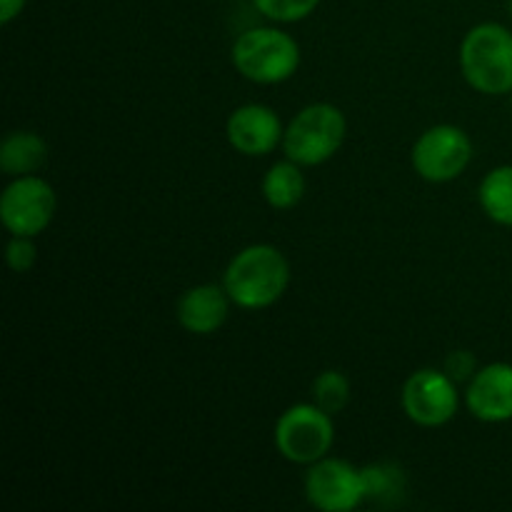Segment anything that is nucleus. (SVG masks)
Masks as SVG:
<instances>
[{"label":"nucleus","instance_id":"obj_16","mask_svg":"<svg viewBox=\"0 0 512 512\" xmlns=\"http://www.w3.org/2000/svg\"><path fill=\"white\" fill-rule=\"evenodd\" d=\"M363 480H365V500H393L403 493L405 478L403 470L398 465L390 463H375L363 468Z\"/></svg>","mask_w":512,"mask_h":512},{"label":"nucleus","instance_id":"obj_10","mask_svg":"<svg viewBox=\"0 0 512 512\" xmlns=\"http://www.w3.org/2000/svg\"><path fill=\"white\" fill-rule=\"evenodd\" d=\"M228 140L240 155L263 158L283 145L285 125L273 108L260 103L240 105L228 118Z\"/></svg>","mask_w":512,"mask_h":512},{"label":"nucleus","instance_id":"obj_4","mask_svg":"<svg viewBox=\"0 0 512 512\" xmlns=\"http://www.w3.org/2000/svg\"><path fill=\"white\" fill-rule=\"evenodd\" d=\"M348 120L333 103H313L300 110L283 135V153L303 168L323 165L343 148Z\"/></svg>","mask_w":512,"mask_h":512},{"label":"nucleus","instance_id":"obj_17","mask_svg":"<svg viewBox=\"0 0 512 512\" xmlns=\"http://www.w3.org/2000/svg\"><path fill=\"white\" fill-rule=\"evenodd\" d=\"M350 380L340 370H325L313 380V403L320 405L325 413L335 415L348 405Z\"/></svg>","mask_w":512,"mask_h":512},{"label":"nucleus","instance_id":"obj_1","mask_svg":"<svg viewBox=\"0 0 512 512\" xmlns=\"http://www.w3.org/2000/svg\"><path fill=\"white\" fill-rule=\"evenodd\" d=\"M223 285L243 310H263L278 303L290 285V263L275 245L255 243L228 263Z\"/></svg>","mask_w":512,"mask_h":512},{"label":"nucleus","instance_id":"obj_5","mask_svg":"<svg viewBox=\"0 0 512 512\" xmlns=\"http://www.w3.org/2000/svg\"><path fill=\"white\" fill-rule=\"evenodd\" d=\"M273 438L285 460L295 465H313L333 448V415L315 403H298L280 415Z\"/></svg>","mask_w":512,"mask_h":512},{"label":"nucleus","instance_id":"obj_12","mask_svg":"<svg viewBox=\"0 0 512 512\" xmlns=\"http://www.w3.org/2000/svg\"><path fill=\"white\" fill-rule=\"evenodd\" d=\"M230 295L225 285L203 283L185 290L178 300V323L193 335H210L228 320Z\"/></svg>","mask_w":512,"mask_h":512},{"label":"nucleus","instance_id":"obj_13","mask_svg":"<svg viewBox=\"0 0 512 512\" xmlns=\"http://www.w3.org/2000/svg\"><path fill=\"white\" fill-rule=\"evenodd\" d=\"M48 158V145L33 130H15L0 145V168L10 178L35 175Z\"/></svg>","mask_w":512,"mask_h":512},{"label":"nucleus","instance_id":"obj_3","mask_svg":"<svg viewBox=\"0 0 512 512\" xmlns=\"http://www.w3.org/2000/svg\"><path fill=\"white\" fill-rule=\"evenodd\" d=\"M230 58L243 78L278 85L298 73L300 45L280 28H250L235 38Z\"/></svg>","mask_w":512,"mask_h":512},{"label":"nucleus","instance_id":"obj_18","mask_svg":"<svg viewBox=\"0 0 512 512\" xmlns=\"http://www.w3.org/2000/svg\"><path fill=\"white\" fill-rule=\"evenodd\" d=\"M253 5L275 23H298L318 8L320 0H253Z\"/></svg>","mask_w":512,"mask_h":512},{"label":"nucleus","instance_id":"obj_11","mask_svg":"<svg viewBox=\"0 0 512 512\" xmlns=\"http://www.w3.org/2000/svg\"><path fill=\"white\" fill-rule=\"evenodd\" d=\"M465 405L483 423L512 420V365L490 363L470 378Z\"/></svg>","mask_w":512,"mask_h":512},{"label":"nucleus","instance_id":"obj_8","mask_svg":"<svg viewBox=\"0 0 512 512\" xmlns=\"http://www.w3.org/2000/svg\"><path fill=\"white\" fill-rule=\"evenodd\" d=\"M403 410L420 428H440L458 413V383L445 370H415L403 385Z\"/></svg>","mask_w":512,"mask_h":512},{"label":"nucleus","instance_id":"obj_21","mask_svg":"<svg viewBox=\"0 0 512 512\" xmlns=\"http://www.w3.org/2000/svg\"><path fill=\"white\" fill-rule=\"evenodd\" d=\"M25 3H28V0H0V23H13V20L23 13Z\"/></svg>","mask_w":512,"mask_h":512},{"label":"nucleus","instance_id":"obj_15","mask_svg":"<svg viewBox=\"0 0 512 512\" xmlns=\"http://www.w3.org/2000/svg\"><path fill=\"white\" fill-rule=\"evenodd\" d=\"M478 200L490 220L512 228V165H500L485 175Z\"/></svg>","mask_w":512,"mask_h":512},{"label":"nucleus","instance_id":"obj_14","mask_svg":"<svg viewBox=\"0 0 512 512\" xmlns=\"http://www.w3.org/2000/svg\"><path fill=\"white\" fill-rule=\"evenodd\" d=\"M300 168H303V165L285 158L283 163H275L273 168L265 173L260 190H263V198L270 208L290 210L303 200L305 178Z\"/></svg>","mask_w":512,"mask_h":512},{"label":"nucleus","instance_id":"obj_19","mask_svg":"<svg viewBox=\"0 0 512 512\" xmlns=\"http://www.w3.org/2000/svg\"><path fill=\"white\" fill-rule=\"evenodd\" d=\"M5 260L13 273H28L38 263V245L30 235H13L5 248Z\"/></svg>","mask_w":512,"mask_h":512},{"label":"nucleus","instance_id":"obj_7","mask_svg":"<svg viewBox=\"0 0 512 512\" xmlns=\"http://www.w3.org/2000/svg\"><path fill=\"white\" fill-rule=\"evenodd\" d=\"M58 195L48 180L38 175L13 178V183L0 195V220L10 235H35L43 233L55 218Z\"/></svg>","mask_w":512,"mask_h":512},{"label":"nucleus","instance_id":"obj_6","mask_svg":"<svg viewBox=\"0 0 512 512\" xmlns=\"http://www.w3.org/2000/svg\"><path fill=\"white\" fill-rule=\"evenodd\" d=\"M413 170L428 183H450L460 178L473 160V140L450 123L433 125L413 145Z\"/></svg>","mask_w":512,"mask_h":512},{"label":"nucleus","instance_id":"obj_9","mask_svg":"<svg viewBox=\"0 0 512 512\" xmlns=\"http://www.w3.org/2000/svg\"><path fill=\"white\" fill-rule=\"evenodd\" d=\"M305 495L315 510L323 512H350L365 500L363 470L350 465L348 460L328 458L308 465L305 475Z\"/></svg>","mask_w":512,"mask_h":512},{"label":"nucleus","instance_id":"obj_2","mask_svg":"<svg viewBox=\"0 0 512 512\" xmlns=\"http://www.w3.org/2000/svg\"><path fill=\"white\" fill-rule=\"evenodd\" d=\"M460 70L483 95L512 93V33L500 23H480L460 43Z\"/></svg>","mask_w":512,"mask_h":512},{"label":"nucleus","instance_id":"obj_20","mask_svg":"<svg viewBox=\"0 0 512 512\" xmlns=\"http://www.w3.org/2000/svg\"><path fill=\"white\" fill-rule=\"evenodd\" d=\"M475 355L468 353V350H455V353L448 355L445 360V373L455 380V383H465V380L473 378L478 370H475Z\"/></svg>","mask_w":512,"mask_h":512}]
</instances>
